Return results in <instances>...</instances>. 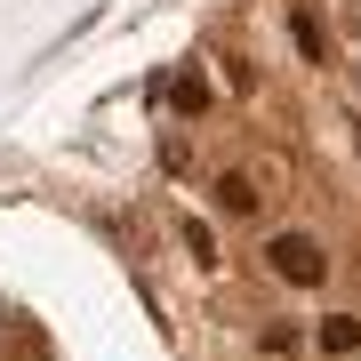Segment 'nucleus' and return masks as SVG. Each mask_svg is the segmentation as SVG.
I'll return each mask as SVG.
<instances>
[{"label": "nucleus", "instance_id": "nucleus-1", "mask_svg": "<svg viewBox=\"0 0 361 361\" xmlns=\"http://www.w3.org/2000/svg\"><path fill=\"white\" fill-rule=\"evenodd\" d=\"M265 265H273V281H297V289H313L329 273V257H322L313 233H273V241H265Z\"/></svg>", "mask_w": 361, "mask_h": 361}, {"label": "nucleus", "instance_id": "nucleus-2", "mask_svg": "<svg viewBox=\"0 0 361 361\" xmlns=\"http://www.w3.org/2000/svg\"><path fill=\"white\" fill-rule=\"evenodd\" d=\"M322 353L329 361H353L361 353V313H329V322H322Z\"/></svg>", "mask_w": 361, "mask_h": 361}, {"label": "nucleus", "instance_id": "nucleus-3", "mask_svg": "<svg viewBox=\"0 0 361 361\" xmlns=\"http://www.w3.org/2000/svg\"><path fill=\"white\" fill-rule=\"evenodd\" d=\"M161 97H169V104H177V113H185V121H193V113H209V80H201L193 65H185L177 80H161Z\"/></svg>", "mask_w": 361, "mask_h": 361}, {"label": "nucleus", "instance_id": "nucleus-4", "mask_svg": "<svg viewBox=\"0 0 361 361\" xmlns=\"http://www.w3.org/2000/svg\"><path fill=\"white\" fill-rule=\"evenodd\" d=\"M257 201H265V193H257V185L241 177V169H225V177H217V209H225V217H249Z\"/></svg>", "mask_w": 361, "mask_h": 361}, {"label": "nucleus", "instance_id": "nucleus-5", "mask_svg": "<svg viewBox=\"0 0 361 361\" xmlns=\"http://www.w3.org/2000/svg\"><path fill=\"white\" fill-rule=\"evenodd\" d=\"M289 40H297V56H305V65H322V25H313L305 8H289Z\"/></svg>", "mask_w": 361, "mask_h": 361}, {"label": "nucleus", "instance_id": "nucleus-6", "mask_svg": "<svg viewBox=\"0 0 361 361\" xmlns=\"http://www.w3.org/2000/svg\"><path fill=\"white\" fill-rule=\"evenodd\" d=\"M185 249H193V257H201V265H217V233H209L201 217H193V225H185Z\"/></svg>", "mask_w": 361, "mask_h": 361}, {"label": "nucleus", "instance_id": "nucleus-7", "mask_svg": "<svg viewBox=\"0 0 361 361\" xmlns=\"http://www.w3.org/2000/svg\"><path fill=\"white\" fill-rule=\"evenodd\" d=\"M297 345H305V337H297L289 322H273V329H265V353H297Z\"/></svg>", "mask_w": 361, "mask_h": 361}]
</instances>
